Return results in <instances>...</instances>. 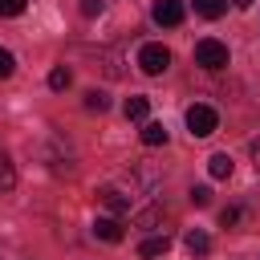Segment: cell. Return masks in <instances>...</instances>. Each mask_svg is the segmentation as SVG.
Wrapping results in <instances>:
<instances>
[{"label": "cell", "mask_w": 260, "mask_h": 260, "mask_svg": "<svg viewBox=\"0 0 260 260\" xmlns=\"http://www.w3.org/2000/svg\"><path fill=\"white\" fill-rule=\"evenodd\" d=\"M167 65H171V49H167V45L150 41V45H142V49H138V69H142V73L158 77V73H167Z\"/></svg>", "instance_id": "6da1fadb"}, {"label": "cell", "mask_w": 260, "mask_h": 260, "mask_svg": "<svg viewBox=\"0 0 260 260\" xmlns=\"http://www.w3.org/2000/svg\"><path fill=\"white\" fill-rule=\"evenodd\" d=\"M28 0H0V16H20Z\"/></svg>", "instance_id": "e0dca14e"}, {"label": "cell", "mask_w": 260, "mask_h": 260, "mask_svg": "<svg viewBox=\"0 0 260 260\" xmlns=\"http://www.w3.org/2000/svg\"><path fill=\"white\" fill-rule=\"evenodd\" d=\"M195 12H199V16H207V20H215V16H223V12H228V0H195Z\"/></svg>", "instance_id": "7c38bea8"}, {"label": "cell", "mask_w": 260, "mask_h": 260, "mask_svg": "<svg viewBox=\"0 0 260 260\" xmlns=\"http://www.w3.org/2000/svg\"><path fill=\"white\" fill-rule=\"evenodd\" d=\"M150 16H154V24H162V28H175V24H183V4H179V0H158Z\"/></svg>", "instance_id": "277c9868"}, {"label": "cell", "mask_w": 260, "mask_h": 260, "mask_svg": "<svg viewBox=\"0 0 260 260\" xmlns=\"http://www.w3.org/2000/svg\"><path fill=\"white\" fill-rule=\"evenodd\" d=\"M207 171H211V179H232V158L228 154H211L207 158Z\"/></svg>", "instance_id": "8fae6325"}, {"label": "cell", "mask_w": 260, "mask_h": 260, "mask_svg": "<svg viewBox=\"0 0 260 260\" xmlns=\"http://www.w3.org/2000/svg\"><path fill=\"white\" fill-rule=\"evenodd\" d=\"M146 114H150V102H146L142 93L126 98V118H130V122H146Z\"/></svg>", "instance_id": "9c48e42d"}, {"label": "cell", "mask_w": 260, "mask_h": 260, "mask_svg": "<svg viewBox=\"0 0 260 260\" xmlns=\"http://www.w3.org/2000/svg\"><path fill=\"white\" fill-rule=\"evenodd\" d=\"M142 142H146V146H162V142H167V126H162V122H146V126H142Z\"/></svg>", "instance_id": "30bf717a"}, {"label": "cell", "mask_w": 260, "mask_h": 260, "mask_svg": "<svg viewBox=\"0 0 260 260\" xmlns=\"http://www.w3.org/2000/svg\"><path fill=\"white\" fill-rule=\"evenodd\" d=\"M167 248H171V236H167V232H158V236H146V240L138 244V252H142V256H162Z\"/></svg>", "instance_id": "ba28073f"}, {"label": "cell", "mask_w": 260, "mask_h": 260, "mask_svg": "<svg viewBox=\"0 0 260 260\" xmlns=\"http://www.w3.org/2000/svg\"><path fill=\"white\" fill-rule=\"evenodd\" d=\"M12 187H16V171H12L8 154L0 150V191H12Z\"/></svg>", "instance_id": "4fadbf2b"}, {"label": "cell", "mask_w": 260, "mask_h": 260, "mask_svg": "<svg viewBox=\"0 0 260 260\" xmlns=\"http://www.w3.org/2000/svg\"><path fill=\"white\" fill-rule=\"evenodd\" d=\"M191 203L195 207H207L211 203V187H191Z\"/></svg>", "instance_id": "d6986e66"}, {"label": "cell", "mask_w": 260, "mask_h": 260, "mask_svg": "<svg viewBox=\"0 0 260 260\" xmlns=\"http://www.w3.org/2000/svg\"><path fill=\"white\" fill-rule=\"evenodd\" d=\"M232 4H236V8H252V0H232Z\"/></svg>", "instance_id": "603a6c76"}, {"label": "cell", "mask_w": 260, "mask_h": 260, "mask_svg": "<svg viewBox=\"0 0 260 260\" xmlns=\"http://www.w3.org/2000/svg\"><path fill=\"white\" fill-rule=\"evenodd\" d=\"M138 223H142V228H146V232H162V228H158V223H167V215H162V211H158V207H150V211H142V215H138Z\"/></svg>", "instance_id": "5bb4252c"}, {"label": "cell", "mask_w": 260, "mask_h": 260, "mask_svg": "<svg viewBox=\"0 0 260 260\" xmlns=\"http://www.w3.org/2000/svg\"><path fill=\"white\" fill-rule=\"evenodd\" d=\"M49 89H69V69H65V65H57V69L49 73Z\"/></svg>", "instance_id": "9a60e30c"}, {"label": "cell", "mask_w": 260, "mask_h": 260, "mask_svg": "<svg viewBox=\"0 0 260 260\" xmlns=\"http://www.w3.org/2000/svg\"><path fill=\"white\" fill-rule=\"evenodd\" d=\"M215 126H219V114H215L207 102H195V106L187 110V130H191L195 138H207V134H215Z\"/></svg>", "instance_id": "7a4b0ae2"}, {"label": "cell", "mask_w": 260, "mask_h": 260, "mask_svg": "<svg viewBox=\"0 0 260 260\" xmlns=\"http://www.w3.org/2000/svg\"><path fill=\"white\" fill-rule=\"evenodd\" d=\"M236 219H240V207H223V211H219V223H223V228H232Z\"/></svg>", "instance_id": "ffe728a7"}, {"label": "cell", "mask_w": 260, "mask_h": 260, "mask_svg": "<svg viewBox=\"0 0 260 260\" xmlns=\"http://www.w3.org/2000/svg\"><path fill=\"white\" fill-rule=\"evenodd\" d=\"M98 199H102L110 211H118V215H126V211H130V195H126V191H118V187H98Z\"/></svg>", "instance_id": "5b68a950"}, {"label": "cell", "mask_w": 260, "mask_h": 260, "mask_svg": "<svg viewBox=\"0 0 260 260\" xmlns=\"http://www.w3.org/2000/svg\"><path fill=\"white\" fill-rule=\"evenodd\" d=\"M183 244H187L191 256H207V252H211V240H207V232H199V228H191V232L183 236Z\"/></svg>", "instance_id": "52a82bcc"}, {"label": "cell", "mask_w": 260, "mask_h": 260, "mask_svg": "<svg viewBox=\"0 0 260 260\" xmlns=\"http://www.w3.org/2000/svg\"><path fill=\"white\" fill-rule=\"evenodd\" d=\"M93 236H98V240H106V244H118V240H122V223H118L114 215H106V219H98V223H93Z\"/></svg>", "instance_id": "8992f818"}, {"label": "cell", "mask_w": 260, "mask_h": 260, "mask_svg": "<svg viewBox=\"0 0 260 260\" xmlns=\"http://www.w3.org/2000/svg\"><path fill=\"white\" fill-rule=\"evenodd\" d=\"M102 12V0H81V16H98Z\"/></svg>", "instance_id": "44dd1931"}, {"label": "cell", "mask_w": 260, "mask_h": 260, "mask_svg": "<svg viewBox=\"0 0 260 260\" xmlns=\"http://www.w3.org/2000/svg\"><path fill=\"white\" fill-rule=\"evenodd\" d=\"M195 65H203V69H223V65H228V45L215 41V37H203V41L195 45Z\"/></svg>", "instance_id": "3957f363"}, {"label": "cell", "mask_w": 260, "mask_h": 260, "mask_svg": "<svg viewBox=\"0 0 260 260\" xmlns=\"http://www.w3.org/2000/svg\"><path fill=\"white\" fill-rule=\"evenodd\" d=\"M12 69H16V57H12L8 49H0V81H4V77H12Z\"/></svg>", "instance_id": "2e32d148"}, {"label": "cell", "mask_w": 260, "mask_h": 260, "mask_svg": "<svg viewBox=\"0 0 260 260\" xmlns=\"http://www.w3.org/2000/svg\"><path fill=\"white\" fill-rule=\"evenodd\" d=\"M110 102H106V93H98V89H89L85 93V110H106Z\"/></svg>", "instance_id": "ac0fdd59"}, {"label": "cell", "mask_w": 260, "mask_h": 260, "mask_svg": "<svg viewBox=\"0 0 260 260\" xmlns=\"http://www.w3.org/2000/svg\"><path fill=\"white\" fill-rule=\"evenodd\" d=\"M248 154H252V167L260 171V138H252V142H248Z\"/></svg>", "instance_id": "7402d4cb"}]
</instances>
